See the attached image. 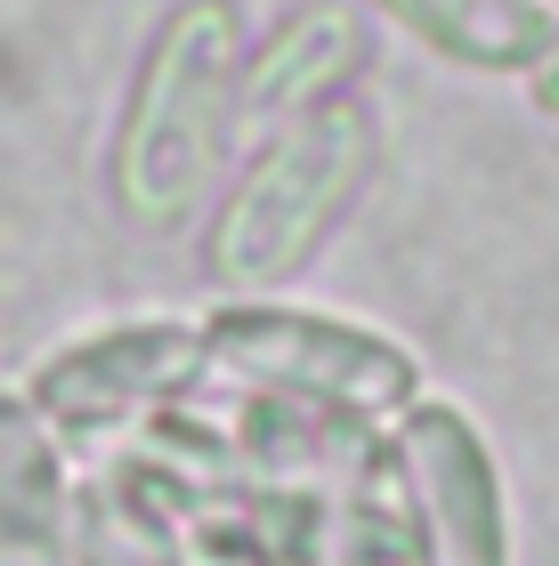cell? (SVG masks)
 Masks as SVG:
<instances>
[{
	"instance_id": "6da1fadb",
	"label": "cell",
	"mask_w": 559,
	"mask_h": 566,
	"mask_svg": "<svg viewBox=\"0 0 559 566\" xmlns=\"http://www.w3.org/2000/svg\"><path fill=\"white\" fill-rule=\"evenodd\" d=\"M373 163H381V130L358 90H317L309 106L276 114V138L219 195L203 268L227 292H268V283L300 275L317 260V243L341 227V211L365 195Z\"/></svg>"
},
{
	"instance_id": "7a4b0ae2",
	"label": "cell",
	"mask_w": 559,
	"mask_h": 566,
	"mask_svg": "<svg viewBox=\"0 0 559 566\" xmlns=\"http://www.w3.org/2000/svg\"><path fill=\"white\" fill-rule=\"evenodd\" d=\"M244 97L236 0H187L155 24L114 130V202L131 219H179Z\"/></svg>"
},
{
	"instance_id": "3957f363",
	"label": "cell",
	"mask_w": 559,
	"mask_h": 566,
	"mask_svg": "<svg viewBox=\"0 0 559 566\" xmlns=\"http://www.w3.org/2000/svg\"><path fill=\"white\" fill-rule=\"evenodd\" d=\"M203 340H211L219 389H292V397H324L349 413H405L422 397V365L414 348L373 332L333 307H292V300H260L236 292L219 307H203Z\"/></svg>"
},
{
	"instance_id": "277c9868",
	"label": "cell",
	"mask_w": 559,
	"mask_h": 566,
	"mask_svg": "<svg viewBox=\"0 0 559 566\" xmlns=\"http://www.w3.org/2000/svg\"><path fill=\"white\" fill-rule=\"evenodd\" d=\"M219 389L211 340H203V316H146V324H114L90 332L58 356H41L24 397L41 405L58 437H90V429H122V421H155L170 405H195Z\"/></svg>"
},
{
	"instance_id": "5b68a950",
	"label": "cell",
	"mask_w": 559,
	"mask_h": 566,
	"mask_svg": "<svg viewBox=\"0 0 559 566\" xmlns=\"http://www.w3.org/2000/svg\"><path fill=\"white\" fill-rule=\"evenodd\" d=\"M390 461L405 485L414 566H511L503 478H495V453L463 405L414 397L390 429Z\"/></svg>"
},
{
	"instance_id": "8992f818",
	"label": "cell",
	"mask_w": 559,
	"mask_h": 566,
	"mask_svg": "<svg viewBox=\"0 0 559 566\" xmlns=\"http://www.w3.org/2000/svg\"><path fill=\"white\" fill-rule=\"evenodd\" d=\"M73 510L82 485L65 478V437L24 389H0V566H73Z\"/></svg>"
},
{
	"instance_id": "52a82bcc",
	"label": "cell",
	"mask_w": 559,
	"mask_h": 566,
	"mask_svg": "<svg viewBox=\"0 0 559 566\" xmlns=\"http://www.w3.org/2000/svg\"><path fill=\"white\" fill-rule=\"evenodd\" d=\"M373 9L463 73H536L559 49L551 0H373Z\"/></svg>"
},
{
	"instance_id": "ba28073f",
	"label": "cell",
	"mask_w": 559,
	"mask_h": 566,
	"mask_svg": "<svg viewBox=\"0 0 559 566\" xmlns=\"http://www.w3.org/2000/svg\"><path fill=\"white\" fill-rule=\"evenodd\" d=\"M527 97H536V106L559 122V49H551V57H544L536 73H527Z\"/></svg>"
},
{
	"instance_id": "9c48e42d",
	"label": "cell",
	"mask_w": 559,
	"mask_h": 566,
	"mask_svg": "<svg viewBox=\"0 0 559 566\" xmlns=\"http://www.w3.org/2000/svg\"><path fill=\"white\" fill-rule=\"evenodd\" d=\"M551 9H559V0H551Z\"/></svg>"
}]
</instances>
